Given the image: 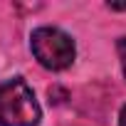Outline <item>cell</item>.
<instances>
[{
    "label": "cell",
    "mask_w": 126,
    "mask_h": 126,
    "mask_svg": "<svg viewBox=\"0 0 126 126\" xmlns=\"http://www.w3.org/2000/svg\"><path fill=\"white\" fill-rule=\"evenodd\" d=\"M40 104L25 79L15 77L0 84V126H37Z\"/></svg>",
    "instance_id": "obj_1"
},
{
    "label": "cell",
    "mask_w": 126,
    "mask_h": 126,
    "mask_svg": "<svg viewBox=\"0 0 126 126\" xmlns=\"http://www.w3.org/2000/svg\"><path fill=\"white\" fill-rule=\"evenodd\" d=\"M30 47L35 59L45 69H52V72L67 69L74 62V52H77L74 40L57 27H37L30 37Z\"/></svg>",
    "instance_id": "obj_2"
},
{
    "label": "cell",
    "mask_w": 126,
    "mask_h": 126,
    "mask_svg": "<svg viewBox=\"0 0 126 126\" xmlns=\"http://www.w3.org/2000/svg\"><path fill=\"white\" fill-rule=\"evenodd\" d=\"M121 64H124V77H126V40L121 42Z\"/></svg>",
    "instance_id": "obj_3"
},
{
    "label": "cell",
    "mask_w": 126,
    "mask_h": 126,
    "mask_svg": "<svg viewBox=\"0 0 126 126\" xmlns=\"http://www.w3.org/2000/svg\"><path fill=\"white\" fill-rule=\"evenodd\" d=\"M119 126H126V104H124L121 111H119Z\"/></svg>",
    "instance_id": "obj_4"
},
{
    "label": "cell",
    "mask_w": 126,
    "mask_h": 126,
    "mask_svg": "<svg viewBox=\"0 0 126 126\" xmlns=\"http://www.w3.org/2000/svg\"><path fill=\"white\" fill-rule=\"evenodd\" d=\"M111 10H126V3H109Z\"/></svg>",
    "instance_id": "obj_5"
}]
</instances>
